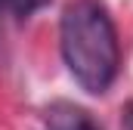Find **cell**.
I'll return each mask as SVG.
<instances>
[{
	"mask_svg": "<svg viewBox=\"0 0 133 130\" xmlns=\"http://www.w3.org/2000/svg\"><path fill=\"white\" fill-rule=\"evenodd\" d=\"M50 0H9V9L19 16V19H28L31 12H37L40 6H46Z\"/></svg>",
	"mask_w": 133,
	"mask_h": 130,
	"instance_id": "3",
	"label": "cell"
},
{
	"mask_svg": "<svg viewBox=\"0 0 133 130\" xmlns=\"http://www.w3.org/2000/svg\"><path fill=\"white\" fill-rule=\"evenodd\" d=\"M43 121L50 130H99L96 121L74 102H65V99H56L43 108Z\"/></svg>",
	"mask_w": 133,
	"mask_h": 130,
	"instance_id": "2",
	"label": "cell"
},
{
	"mask_svg": "<svg viewBox=\"0 0 133 130\" xmlns=\"http://www.w3.org/2000/svg\"><path fill=\"white\" fill-rule=\"evenodd\" d=\"M0 6H9V0H0Z\"/></svg>",
	"mask_w": 133,
	"mask_h": 130,
	"instance_id": "5",
	"label": "cell"
},
{
	"mask_svg": "<svg viewBox=\"0 0 133 130\" xmlns=\"http://www.w3.org/2000/svg\"><path fill=\"white\" fill-rule=\"evenodd\" d=\"M121 115H124V130H133V102L124 105V112H121Z\"/></svg>",
	"mask_w": 133,
	"mask_h": 130,
	"instance_id": "4",
	"label": "cell"
},
{
	"mask_svg": "<svg viewBox=\"0 0 133 130\" xmlns=\"http://www.w3.org/2000/svg\"><path fill=\"white\" fill-rule=\"evenodd\" d=\"M59 47L71 77L90 96H102L121 65L118 31L99 0H74L68 3L59 22Z\"/></svg>",
	"mask_w": 133,
	"mask_h": 130,
	"instance_id": "1",
	"label": "cell"
}]
</instances>
